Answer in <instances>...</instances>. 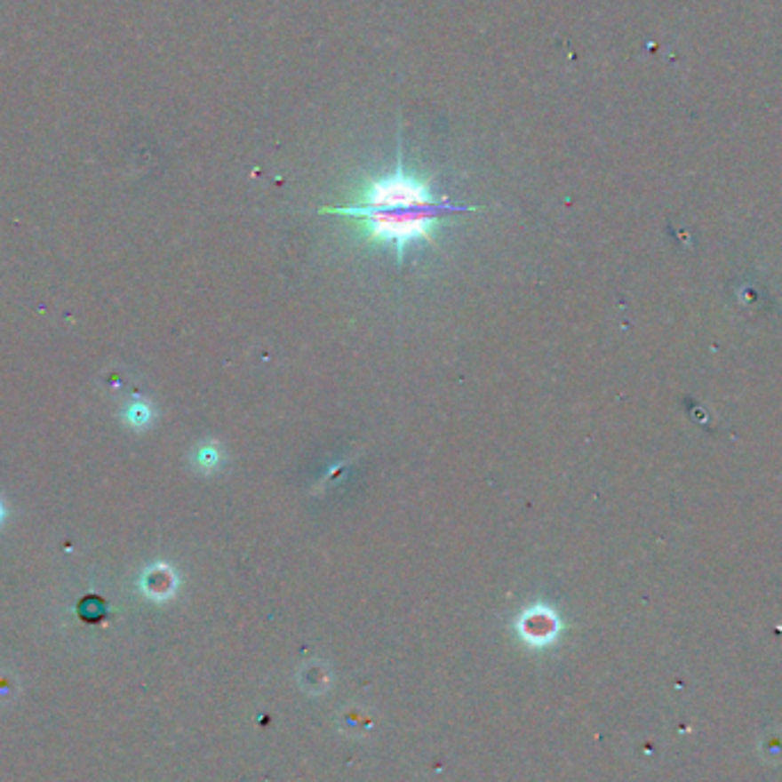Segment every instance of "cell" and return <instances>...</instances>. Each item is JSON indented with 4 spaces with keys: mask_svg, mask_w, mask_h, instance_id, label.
Wrapping results in <instances>:
<instances>
[{
    "mask_svg": "<svg viewBox=\"0 0 782 782\" xmlns=\"http://www.w3.org/2000/svg\"><path fill=\"white\" fill-rule=\"evenodd\" d=\"M478 211L474 206L451 204L446 197H435L428 183L405 172L403 147H398L396 170L382 179H373L362 190V197L348 206L323 209V213L348 215L362 220L366 241L389 243L396 247L398 261L412 241H428L433 245L435 222L449 213Z\"/></svg>",
    "mask_w": 782,
    "mask_h": 782,
    "instance_id": "obj_1",
    "label": "cell"
},
{
    "mask_svg": "<svg viewBox=\"0 0 782 782\" xmlns=\"http://www.w3.org/2000/svg\"><path fill=\"white\" fill-rule=\"evenodd\" d=\"M556 618H554L552 611H547V609H533V611L526 613L522 618V632L531 638V641H538V638H549L556 629Z\"/></svg>",
    "mask_w": 782,
    "mask_h": 782,
    "instance_id": "obj_2",
    "label": "cell"
},
{
    "mask_svg": "<svg viewBox=\"0 0 782 782\" xmlns=\"http://www.w3.org/2000/svg\"><path fill=\"white\" fill-rule=\"evenodd\" d=\"M147 581H156V586H149V588H147L151 595H165V593H170L172 590V581H174V577H172L167 565H156V568L147 574Z\"/></svg>",
    "mask_w": 782,
    "mask_h": 782,
    "instance_id": "obj_3",
    "label": "cell"
},
{
    "mask_svg": "<svg viewBox=\"0 0 782 782\" xmlns=\"http://www.w3.org/2000/svg\"><path fill=\"white\" fill-rule=\"evenodd\" d=\"M126 417H129V421L133 426H145L147 421H149L151 412L145 403H135V405H131V408L126 410Z\"/></svg>",
    "mask_w": 782,
    "mask_h": 782,
    "instance_id": "obj_4",
    "label": "cell"
},
{
    "mask_svg": "<svg viewBox=\"0 0 782 782\" xmlns=\"http://www.w3.org/2000/svg\"><path fill=\"white\" fill-rule=\"evenodd\" d=\"M215 458H218V456H215V451H202V456H199V462H202V465H209V462H211V465H213Z\"/></svg>",
    "mask_w": 782,
    "mask_h": 782,
    "instance_id": "obj_5",
    "label": "cell"
},
{
    "mask_svg": "<svg viewBox=\"0 0 782 782\" xmlns=\"http://www.w3.org/2000/svg\"><path fill=\"white\" fill-rule=\"evenodd\" d=\"M3 517H5V508H3V504H0V522H3Z\"/></svg>",
    "mask_w": 782,
    "mask_h": 782,
    "instance_id": "obj_6",
    "label": "cell"
}]
</instances>
